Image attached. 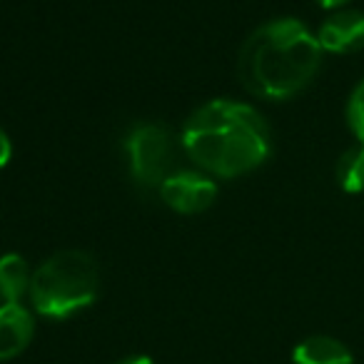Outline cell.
<instances>
[{"label":"cell","instance_id":"3957f363","mask_svg":"<svg viewBox=\"0 0 364 364\" xmlns=\"http://www.w3.org/2000/svg\"><path fill=\"white\" fill-rule=\"evenodd\" d=\"M97 287L100 274L95 259L82 250H63L36 269L31 299L43 317L63 319L95 302Z\"/></svg>","mask_w":364,"mask_h":364},{"label":"cell","instance_id":"ba28073f","mask_svg":"<svg viewBox=\"0 0 364 364\" xmlns=\"http://www.w3.org/2000/svg\"><path fill=\"white\" fill-rule=\"evenodd\" d=\"M294 364H352V352L347 344H342L334 337L314 334L299 342L292 352Z\"/></svg>","mask_w":364,"mask_h":364},{"label":"cell","instance_id":"277c9868","mask_svg":"<svg viewBox=\"0 0 364 364\" xmlns=\"http://www.w3.org/2000/svg\"><path fill=\"white\" fill-rule=\"evenodd\" d=\"M127 160L130 170L140 185L160 188L162 182L172 175V155H175V140L172 132L162 122H140L127 135Z\"/></svg>","mask_w":364,"mask_h":364},{"label":"cell","instance_id":"4fadbf2b","mask_svg":"<svg viewBox=\"0 0 364 364\" xmlns=\"http://www.w3.org/2000/svg\"><path fill=\"white\" fill-rule=\"evenodd\" d=\"M314 3H317L319 8H324V11H342L349 0H314Z\"/></svg>","mask_w":364,"mask_h":364},{"label":"cell","instance_id":"30bf717a","mask_svg":"<svg viewBox=\"0 0 364 364\" xmlns=\"http://www.w3.org/2000/svg\"><path fill=\"white\" fill-rule=\"evenodd\" d=\"M337 185L349 195L364 193V145H354L337 160Z\"/></svg>","mask_w":364,"mask_h":364},{"label":"cell","instance_id":"5bb4252c","mask_svg":"<svg viewBox=\"0 0 364 364\" xmlns=\"http://www.w3.org/2000/svg\"><path fill=\"white\" fill-rule=\"evenodd\" d=\"M117 364H155L150 357H127V359H122V362H117Z\"/></svg>","mask_w":364,"mask_h":364},{"label":"cell","instance_id":"9c48e42d","mask_svg":"<svg viewBox=\"0 0 364 364\" xmlns=\"http://www.w3.org/2000/svg\"><path fill=\"white\" fill-rule=\"evenodd\" d=\"M33 274L28 262L16 252H8L0 257V297L6 302H21L26 292H31Z\"/></svg>","mask_w":364,"mask_h":364},{"label":"cell","instance_id":"8992f818","mask_svg":"<svg viewBox=\"0 0 364 364\" xmlns=\"http://www.w3.org/2000/svg\"><path fill=\"white\" fill-rule=\"evenodd\" d=\"M317 43L322 53H334V55L359 53L364 48V13L349 8L334 11L319 26Z\"/></svg>","mask_w":364,"mask_h":364},{"label":"cell","instance_id":"8fae6325","mask_svg":"<svg viewBox=\"0 0 364 364\" xmlns=\"http://www.w3.org/2000/svg\"><path fill=\"white\" fill-rule=\"evenodd\" d=\"M347 125L359 145H364V77L357 82L347 100Z\"/></svg>","mask_w":364,"mask_h":364},{"label":"cell","instance_id":"52a82bcc","mask_svg":"<svg viewBox=\"0 0 364 364\" xmlns=\"http://www.w3.org/2000/svg\"><path fill=\"white\" fill-rule=\"evenodd\" d=\"M36 322L21 302H6L0 307V359H13L31 344Z\"/></svg>","mask_w":364,"mask_h":364},{"label":"cell","instance_id":"7a4b0ae2","mask_svg":"<svg viewBox=\"0 0 364 364\" xmlns=\"http://www.w3.org/2000/svg\"><path fill=\"white\" fill-rule=\"evenodd\" d=\"M319 65L317 36L294 18H277L250 33L237 58V75L252 95L287 100L314 80Z\"/></svg>","mask_w":364,"mask_h":364},{"label":"cell","instance_id":"6da1fadb","mask_svg":"<svg viewBox=\"0 0 364 364\" xmlns=\"http://www.w3.org/2000/svg\"><path fill=\"white\" fill-rule=\"evenodd\" d=\"M182 147L210 175L237 177L267 160L272 140L267 122L252 105L210 100L188 117Z\"/></svg>","mask_w":364,"mask_h":364},{"label":"cell","instance_id":"7c38bea8","mask_svg":"<svg viewBox=\"0 0 364 364\" xmlns=\"http://www.w3.org/2000/svg\"><path fill=\"white\" fill-rule=\"evenodd\" d=\"M11 155H13V145H11V137L6 135V130L0 127V170L11 162Z\"/></svg>","mask_w":364,"mask_h":364},{"label":"cell","instance_id":"5b68a950","mask_svg":"<svg viewBox=\"0 0 364 364\" xmlns=\"http://www.w3.org/2000/svg\"><path fill=\"white\" fill-rule=\"evenodd\" d=\"M160 198L170 210L180 215H198L213 208L218 185L203 172L177 170L160 185Z\"/></svg>","mask_w":364,"mask_h":364}]
</instances>
